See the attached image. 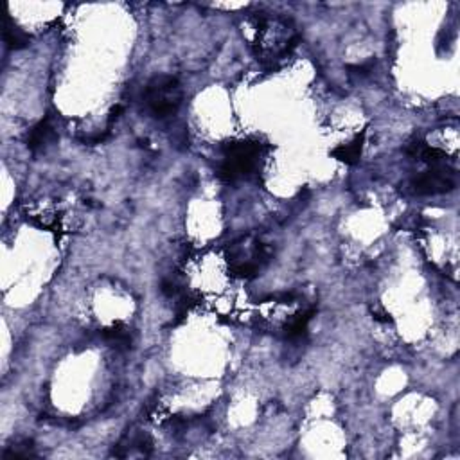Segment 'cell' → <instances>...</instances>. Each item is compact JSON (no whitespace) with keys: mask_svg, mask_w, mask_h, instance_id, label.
I'll list each match as a JSON object with an SVG mask.
<instances>
[{"mask_svg":"<svg viewBox=\"0 0 460 460\" xmlns=\"http://www.w3.org/2000/svg\"><path fill=\"white\" fill-rule=\"evenodd\" d=\"M261 146L259 142L239 141L230 142L223 151V162L219 166V176L226 182H238L246 179L256 171L259 162Z\"/></svg>","mask_w":460,"mask_h":460,"instance_id":"2","label":"cell"},{"mask_svg":"<svg viewBox=\"0 0 460 460\" xmlns=\"http://www.w3.org/2000/svg\"><path fill=\"white\" fill-rule=\"evenodd\" d=\"M103 336L108 344L114 345L115 349H130L131 333L128 327L121 326V324L110 327V329H104Z\"/></svg>","mask_w":460,"mask_h":460,"instance_id":"8","label":"cell"},{"mask_svg":"<svg viewBox=\"0 0 460 460\" xmlns=\"http://www.w3.org/2000/svg\"><path fill=\"white\" fill-rule=\"evenodd\" d=\"M33 455V441H24L13 446L11 451H6L4 456H29Z\"/></svg>","mask_w":460,"mask_h":460,"instance_id":"10","label":"cell"},{"mask_svg":"<svg viewBox=\"0 0 460 460\" xmlns=\"http://www.w3.org/2000/svg\"><path fill=\"white\" fill-rule=\"evenodd\" d=\"M313 315H315V309H308V311L295 315L294 319L290 320V324L286 326V338H290V340H299V338L304 336L306 331H308V324L309 320L313 319Z\"/></svg>","mask_w":460,"mask_h":460,"instance_id":"9","label":"cell"},{"mask_svg":"<svg viewBox=\"0 0 460 460\" xmlns=\"http://www.w3.org/2000/svg\"><path fill=\"white\" fill-rule=\"evenodd\" d=\"M146 110L155 119L175 115L182 104V89L175 76H155L144 89Z\"/></svg>","mask_w":460,"mask_h":460,"instance_id":"1","label":"cell"},{"mask_svg":"<svg viewBox=\"0 0 460 460\" xmlns=\"http://www.w3.org/2000/svg\"><path fill=\"white\" fill-rule=\"evenodd\" d=\"M364 141H365V131H361L360 135H356V137H354L353 142L333 149V153H331V155H333L334 159L340 160V162H345L347 166H354V164L360 160L361 151H364Z\"/></svg>","mask_w":460,"mask_h":460,"instance_id":"6","label":"cell"},{"mask_svg":"<svg viewBox=\"0 0 460 460\" xmlns=\"http://www.w3.org/2000/svg\"><path fill=\"white\" fill-rule=\"evenodd\" d=\"M270 249L264 243L241 239L230 246L229 261L232 263V271L241 279H252L261 271V268L270 261Z\"/></svg>","mask_w":460,"mask_h":460,"instance_id":"3","label":"cell"},{"mask_svg":"<svg viewBox=\"0 0 460 460\" xmlns=\"http://www.w3.org/2000/svg\"><path fill=\"white\" fill-rule=\"evenodd\" d=\"M4 44L8 45V49H13V51H19V49H24L29 45V38L24 33L22 29L15 26L11 22L9 16H6L4 20Z\"/></svg>","mask_w":460,"mask_h":460,"instance_id":"7","label":"cell"},{"mask_svg":"<svg viewBox=\"0 0 460 460\" xmlns=\"http://www.w3.org/2000/svg\"><path fill=\"white\" fill-rule=\"evenodd\" d=\"M52 141H56L54 124H52L51 117H45L36 126H33V130L27 135V148L31 151H40L45 146L51 144Z\"/></svg>","mask_w":460,"mask_h":460,"instance_id":"5","label":"cell"},{"mask_svg":"<svg viewBox=\"0 0 460 460\" xmlns=\"http://www.w3.org/2000/svg\"><path fill=\"white\" fill-rule=\"evenodd\" d=\"M455 171L448 166H431V169L424 171L416 176L412 182L414 193L421 196H434V194H444L455 189Z\"/></svg>","mask_w":460,"mask_h":460,"instance_id":"4","label":"cell"}]
</instances>
